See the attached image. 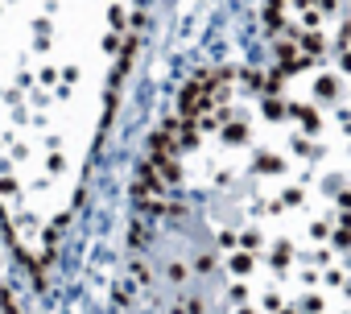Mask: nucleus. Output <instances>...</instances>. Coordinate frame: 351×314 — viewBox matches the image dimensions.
Wrapping results in <instances>:
<instances>
[{
	"label": "nucleus",
	"instance_id": "nucleus-2",
	"mask_svg": "<svg viewBox=\"0 0 351 314\" xmlns=\"http://www.w3.org/2000/svg\"><path fill=\"white\" fill-rule=\"evenodd\" d=\"M0 314H17L13 302H9V293H5V281H0Z\"/></svg>",
	"mask_w": 351,
	"mask_h": 314
},
{
	"label": "nucleus",
	"instance_id": "nucleus-1",
	"mask_svg": "<svg viewBox=\"0 0 351 314\" xmlns=\"http://www.w3.org/2000/svg\"><path fill=\"white\" fill-rule=\"evenodd\" d=\"M116 314H351V13L191 95L149 162Z\"/></svg>",
	"mask_w": 351,
	"mask_h": 314
}]
</instances>
